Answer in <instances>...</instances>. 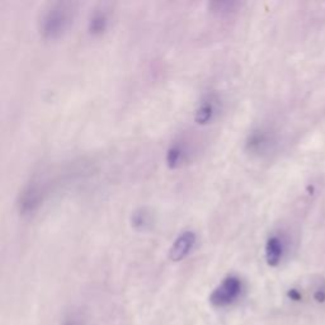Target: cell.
Wrapping results in <instances>:
<instances>
[{
	"instance_id": "obj_1",
	"label": "cell",
	"mask_w": 325,
	"mask_h": 325,
	"mask_svg": "<svg viewBox=\"0 0 325 325\" xmlns=\"http://www.w3.org/2000/svg\"><path fill=\"white\" fill-rule=\"evenodd\" d=\"M74 18L72 5L69 3H55L48 6L39 18V32L46 39L60 38L66 33Z\"/></svg>"
},
{
	"instance_id": "obj_2",
	"label": "cell",
	"mask_w": 325,
	"mask_h": 325,
	"mask_svg": "<svg viewBox=\"0 0 325 325\" xmlns=\"http://www.w3.org/2000/svg\"><path fill=\"white\" fill-rule=\"evenodd\" d=\"M244 284L236 275H229L214 289L210 295V303L214 308L224 309L234 305L242 298Z\"/></svg>"
},
{
	"instance_id": "obj_3",
	"label": "cell",
	"mask_w": 325,
	"mask_h": 325,
	"mask_svg": "<svg viewBox=\"0 0 325 325\" xmlns=\"http://www.w3.org/2000/svg\"><path fill=\"white\" fill-rule=\"evenodd\" d=\"M221 112V99L216 94L206 95L195 111V122L200 126H207L214 122Z\"/></svg>"
},
{
	"instance_id": "obj_4",
	"label": "cell",
	"mask_w": 325,
	"mask_h": 325,
	"mask_svg": "<svg viewBox=\"0 0 325 325\" xmlns=\"http://www.w3.org/2000/svg\"><path fill=\"white\" fill-rule=\"evenodd\" d=\"M43 201V189L39 184L29 183L22 189L18 198V210L22 215H32Z\"/></svg>"
},
{
	"instance_id": "obj_5",
	"label": "cell",
	"mask_w": 325,
	"mask_h": 325,
	"mask_svg": "<svg viewBox=\"0 0 325 325\" xmlns=\"http://www.w3.org/2000/svg\"><path fill=\"white\" fill-rule=\"evenodd\" d=\"M192 156H193V150H192L191 144L187 140L181 139L172 142L168 147L165 161L170 169H178L189 163Z\"/></svg>"
},
{
	"instance_id": "obj_6",
	"label": "cell",
	"mask_w": 325,
	"mask_h": 325,
	"mask_svg": "<svg viewBox=\"0 0 325 325\" xmlns=\"http://www.w3.org/2000/svg\"><path fill=\"white\" fill-rule=\"evenodd\" d=\"M197 243V234L192 230H186L177 236V239L173 242L168 257L172 262H181L186 259L191 254Z\"/></svg>"
},
{
	"instance_id": "obj_7",
	"label": "cell",
	"mask_w": 325,
	"mask_h": 325,
	"mask_svg": "<svg viewBox=\"0 0 325 325\" xmlns=\"http://www.w3.org/2000/svg\"><path fill=\"white\" fill-rule=\"evenodd\" d=\"M271 145H272V136L270 132L263 128H257L248 135L245 149L254 155H259V154L266 153Z\"/></svg>"
},
{
	"instance_id": "obj_8",
	"label": "cell",
	"mask_w": 325,
	"mask_h": 325,
	"mask_svg": "<svg viewBox=\"0 0 325 325\" xmlns=\"http://www.w3.org/2000/svg\"><path fill=\"white\" fill-rule=\"evenodd\" d=\"M285 254V244L282 238L278 235H272L268 238L264 247V257L270 267H277L281 263Z\"/></svg>"
},
{
	"instance_id": "obj_9",
	"label": "cell",
	"mask_w": 325,
	"mask_h": 325,
	"mask_svg": "<svg viewBox=\"0 0 325 325\" xmlns=\"http://www.w3.org/2000/svg\"><path fill=\"white\" fill-rule=\"evenodd\" d=\"M109 20H111V15L107 9H97L90 14L88 20V31L93 36H100L108 29Z\"/></svg>"
},
{
	"instance_id": "obj_10",
	"label": "cell",
	"mask_w": 325,
	"mask_h": 325,
	"mask_svg": "<svg viewBox=\"0 0 325 325\" xmlns=\"http://www.w3.org/2000/svg\"><path fill=\"white\" fill-rule=\"evenodd\" d=\"M153 223L154 219L153 215H151V211H149V210L145 209V207L137 209L136 211L132 214V216H131V224L139 231H146L149 230V229H151L154 225Z\"/></svg>"
},
{
	"instance_id": "obj_11",
	"label": "cell",
	"mask_w": 325,
	"mask_h": 325,
	"mask_svg": "<svg viewBox=\"0 0 325 325\" xmlns=\"http://www.w3.org/2000/svg\"><path fill=\"white\" fill-rule=\"evenodd\" d=\"M61 325H84V320L78 313H69L64 318Z\"/></svg>"
},
{
	"instance_id": "obj_12",
	"label": "cell",
	"mask_w": 325,
	"mask_h": 325,
	"mask_svg": "<svg viewBox=\"0 0 325 325\" xmlns=\"http://www.w3.org/2000/svg\"><path fill=\"white\" fill-rule=\"evenodd\" d=\"M287 296L290 298V300L292 301H300L301 300V294L296 289H291L287 292Z\"/></svg>"
},
{
	"instance_id": "obj_13",
	"label": "cell",
	"mask_w": 325,
	"mask_h": 325,
	"mask_svg": "<svg viewBox=\"0 0 325 325\" xmlns=\"http://www.w3.org/2000/svg\"><path fill=\"white\" fill-rule=\"evenodd\" d=\"M314 300L317 301L318 304L325 303V291L324 290H317L314 292Z\"/></svg>"
}]
</instances>
